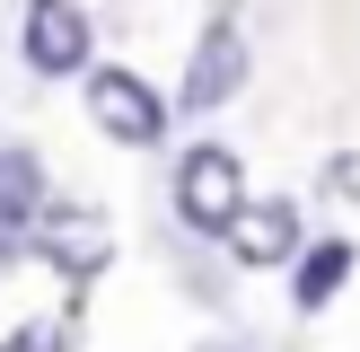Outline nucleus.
<instances>
[{
  "label": "nucleus",
  "mask_w": 360,
  "mask_h": 352,
  "mask_svg": "<svg viewBox=\"0 0 360 352\" xmlns=\"http://www.w3.org/2000/svg\"><path fill=\"white\" fill-rule=\"evenodd\" d=\"M176 211H185L193 229H211V238H229L238 211H246V168H238V150L202 141V150L176 158Z\"/></svg>",
  "instance_id": "1"
},
{
  "label": "nucleus",
  "mask_w": 360,
  "mask_h": 352,
  "mask_svg": "<svg viewBox=\"0 0 360 352\" xmlns=\"http://www.w3.org/2000/svg\"><path fill=\"white\" fill-rule=\"evenodd\" d=\"M88 123H97L105 141H132V150H150L158 132H167V106H158V88L141 80V70H88Z\"/></svg>",
  "instance_id": "2"
},
{
  "label": "nucleus",
  "mask_w": 360,
  "mask_h": 352,
  "mask_svg": "<svg viewBox=\"0 0 360 352\" xmlns=\"http://www.w3.org/2000/svg\"><path fill=\"white\" fill-rule=\"evenodd\" d=\"M238 88H246V27L220 9L202 35H193V62H185V88H176V97H185L193 115H211V106H229Z\"/></svg>",
  "instance_id": "3"
},
{
  "label": "nucleus",
  "mask_w": 360,
  "mask_h": 352,
  "mask_svg": "<svg viewBox=\"0 0 360 352\" xmlns=\"http://www.w3.org/2000/svg\"><path fill=\"white\" fill-rule=\"evenodd\" d=\"M35 256L53 273H70V282H97L105 256H115V229L97 211H79V203H53V211H35Z\"/></svg>",
  "instance_id": "4"
},
{
  "label": "nucleus",
  "mask_w": 360,
  "mask_h": 352,
  "mask_svg": "<svg viewBox=\"0 0 360 352\" xmlns=\"http://www.w3.org/2000/svg\"><path fill=\"white\" fill-rule=\"evenodd\" d=\"M18 44H27V70H44V80L88 70V9H79V0H27Z\"/></svg>",
  "instance_id": "5"
},
{
  "label": "nucleus",
  "mask_w": 360,
  "mask_h": 352,
  "mask_svg": "<svg viewBox=\"0 0 360 352\" xmlns=\"http://www.w3.org/2000/svg\"><path fill=\"white\" fill-rule=\"evenodd\" d=\"M229 246H238L246 264H281V256H299V211L281 203V194H264V203H246V211H238Z\"/></svg>",
  "instance_id": "6"
},
{
  "label": "nucleus",
  "mask_w": 360,
  "mask_h": 352,
  "mask_svg": "<svg viewBox=\"0 0 360 352\" xmlns=\"http://www.w3.org/2000/svg\"><path fill=\"white\" fill-rule=\"evenodd\" d=\"M343 282H352V238H316L308 256H299V282H290V299L316 317L334 291H343Z\"/></svg>",
  "instance_id": "7"
},
{
  "label": "nucleus",
  "mask_w": 360,
  "mask_h": 352,
  "mask_svg": "<svg viewBox=\"0 0 360 352\" xmlns=\"http://www.w3.org/2000/svg\"><path fill=\"white\" fill-rule=\"evenodd\" d=\"M44 211V168L27 150H0V229H35Z\"/></svg>",
  "instance_id": "8"
},
{
  "label": "nucleus",
  "mask_w": 360,
  "mask_h": 352,
  "mask_svg": "<svg viewBox=\"0 0 360 352\" xmlns=\"http://www.w3.org/2000/svg\"><path fill=\"white\" fill-rule=\"evenodd\" d=\"M202 352H246V344H229V334H220V344H202Z\"/></svg>",
  "instance_id": "9"
},
{
  "label": "nucleus",
  "mask_w": 360,
  "mask_h": 352,
  "mask_svg": "<svg viewBox=\"0 0 360 352\" xmlns=\"http://www.w3.org/2000/svg\"><path fill=\"white\" fill-rule=\"evenodd\" d=\"M0 352H35V344H0Z\"/></svg>",
  "instance_id": "10"
}]
</instances>
